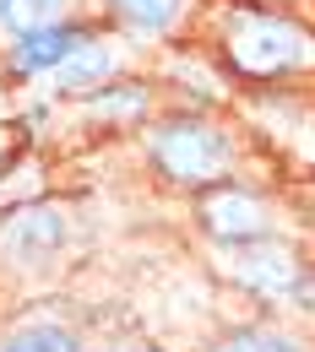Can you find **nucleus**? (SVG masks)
<instances>
[{"label":"nucleus","mask_w":315,"mask_h":352,"mask_svg":"<svg viewBox=\"0 0 315 352\" xmlns=\"http://www.w3.org/2000/svg\"><path fill=\"white\" fill-rule=\"evenodd\" d=\"M141 352H169V347H141Z\"/></svg>","instance_id":"16"},{"label":"nucleus","mask_w":315,"mask_h":352,"mask_svg":"<svg viewBox=\"0 0 315 352\" xmlns=\"http://www.w3.org/2000/svg\"><path fill=\"white\" fill-rule=\"evenodd\" d=\"M92 11H103L125 38L152 44V38L180 33L190 22V11H196V0H92Z\"/></svg>","instance_id":"8"},{"label":"nucleus","mask_w":315,"mask_h":352,"mask_svg":"<svg viewBox=\"0 0 315 352\" xmlns=\"http://www.w3.org/2000/svg\"><path fill=\"white\" fill-rule=\"evenodd\" d=\"M6 120H17V109H11V87H6V76H0V125Z\"/></svg>","instance_id":"14"},{"label":"nucleus","mask_w":315,"mask_h":352,"mask_svg":"<svg viewBox=\"0 0 315 352\" xmlns=\"http://www.w3.org/2000/svg\"><path fill=\"white\" fill-rule=\"evenodd\" d=\"M288 309H294L299 320H315V255L299 265V282H294V293H288Z\"/></svg>","instance_id":"13"},{"label":"nucleus","mask_w":315,"mask_h":352,"mask_svg":"<svg viewBox=\"0 0 315 352\" xmlns=\"http://www.w3.org/2000/svg\"><path fill=\"white\" fill-rule=\"evenodd\" d=\"M11 163H17V146H6V141H0V179H6V168H11Z\"/></svg>","instance_id":"15"},{"label":"nucleus","mask_w":315,"mask_h":352,"mask_svg":"<svg viewBox=\"0 0 315 352\" xmlns=\"http://www.w3.org/2000/svg\"><path fill=\"white\" fill-rule=\"evenodd\" d=\"M141 157L152 179L163 190H180V195H207L228 179H239L245 163V135L212 120L207 109H169L147 125L141 141Z\"/></svg>","instance_id":"1"},{"label":"nucleus","mask_w":315,"mask_h":352,"mask_svg":"<svg viewBox=\"0 0 315 352\" xmlns=\"http://www.w3.org/2000/svg\"><path fill=\"white\" fill-rule=\"evenodd\" d=\"M82 11H88V0H0V44L28 38V33H39V28L77 22Z\"/></svg>","instance_id":"10"},{"label":"nucleus","mask_w":315,"mask_h":352,"mask_svg":"<svg viewBox=\"0 0 315 352\" xmlns=\"http://www.w3.org/2000/svg\"><path fill=\"white\" fill-rule=\"evenodd\" d=\"M82 103H88L92 120H125V125H141V120L152 114V87H141V82H109V87L88 92Z\"/></svg>","instance_id":"12"},{"label":"nucleus","mask_w":315,"mask_h":352,"mask_svg":"<svg viewBox=\"0 0 315 352\" xmlns=\"http://www.w3.org/2000/svg\"><path fill=\"white\" fill-rule=\"evenodd\" d=\"M190 222H196V233H201L212 250H234V244H256V239L288 233L277 195H272L267 184H250V179H228L218 190L196 195Z\"/></svg>","instance_id":"3"},{"label":"nucleus","mask_w":315,"mask_h":352,"mask_svg":"<svg viewBox=\"0 0 315 352\" xmlns=\"http://www.w3.org/2000/svg\"><path fill=\"white\" fill-rule=\"evenodd\" d=\"M82 38H88L82 16L60 22V28H39L28 38H11V44H0V76L6 82H44V76H54L82 49Z\"/></svg>","instance_id":"6"},{"label":"nucleus","mask_w":315,"mask_h":352,"mask_svg":"<svg viewBox=\"0 0 315 352\" xmlns=\"http://www.w3.org/2000/svg\"><path fill=\"white\" fill-rule=\"evenodd\" d=\"M71 244V212L49 195L33 201H11L0 212V265H17V271H39L49 265L60 250Z\"/></svg>","instance_id":"5"},{"label":"nucleus","mask_w":315,"mask_h":352,"mask_svg":"<svg viewBox=\"0 0 315 352\" xmlns=\"http://www.w3.org/2000/svg\"><path fill=\"white\" fill-rule=\"evenodd\" d=\"M310 261L299 250V239L277 233V239H256V244H234V250H218V276L228 287H239L245 298L256 304H288L294 282H299V265Z\"/></svg>","instance_id":"4"},{"label":"nucleus","mask_w":315,"mask_h":352,"mask_svg":"<svg viewBox=\"0 0 315 352\" xmlns=\"http://www.w3.org/2000/svg\"><path fill=\"white\" fill-rule=\"evenodd\" d=\"M125 44H114V38H98V33H88L82 38V49L49 76L54 82V92L60 98H88V92L109 87V82H120V71H125V54H120ZM49 92V98H54Z\"/></svg>","instance_id":"7"},{"label":"nucleus","mask_w":315,"mask_h":352,"mask_svg":"<svg viewBox=\"0 0 315 352\" xmlns=\"http://www.w3.org/2000/svg\"><path fill=\"white\" fill-rule=\"evenodd\" d=\"M207 352H315V342L305 331L283 325V320H250V325H228L218 331Z\"/></svg>","instance_id":"9"},{"label":"nucleus","mask_w":315,"mask_h":352,"mask_svg":"<svg viewBox=\"0 0 315 352\" xmlns=\"http://www.w3.org/2000/svg\"><path fill=\"white\" fill-rule=\"evenodd\" d=\"M218 54L250 82H283V76L315 71V33L288 11L228 6L218 16Z\"/></svg>","instance_id":"2"},{"label":"nucleus","mask_w":315,"mask_h":352,"mask_svg":"<svg viewBox=\"0 0 315 352\" xmlns=\"http://www.w3.org/2000/svg\"><path fill=\"white\" fill-rule=\"evenodd\" d=\"M0 352H88V342L77 336V325L54 320V314H33L0 331Z\"/></svg>","instance_id":"11"}]
</instances>
